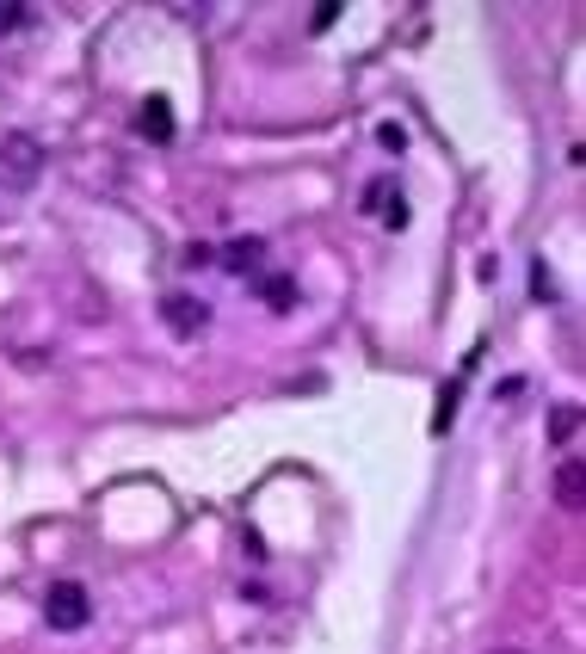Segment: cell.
Instances as JSON below:
<instances>
[{"mask_svg":"<svg viewBox=\"0 0 586 654\" xmlns=\"http://www.w3.org/2000/svg\"><path fill=\"white\" fill-rule=\"evenodd\" d=\"M44 617H50V630H87V617H93L87 587H75V580H56L50 599H44Z\"/></svg>","mask_w":586,"mask_h":654,"instance_id":"6da1fadb","label":"cell"},{"mask_svg":"<svg viewBox=\"0 0 586 654\" xmlns=\"http://www.w3.org/2000/svg\"><path fill=\"white\" fill-rule=\"evenodd\" d=\"M13 161V179H19V186H31V179H38V142H31V136H7V142H0V167H7Z\"/></svg>","mask_w":586,"mask_h":654,"instance_id":"7a4b0ae2","label":"cell"},{"mask_svg":"<svg viewBox=\"0 0 586 654\" xmlns=\"http://www.w3.org/2000/svg\"><path fill=\"white\" fill-rule=\"evenodd\" d=\"M364 210H383V223L389 229H408V198H395V179L383 173L371 192H364Z\"/></svg>","mask_w":586,"mask_h":654,"instance_id":"3957f363","label":"cell"},{"mask_svg":"<svg viewBox=\"0 0 586 654\" xmlns=\"http://www.w3.org/2000/svg\"><path fill=\"white\" fill-rule=\"evenodd\" d=\"M136 136H142V142H173V105H167V99H142Z\"/></svg>","mask_w":586,"mask_h":654,"instance_id":"277c9868","label":"cell"},{"mask_svg":"<svg viewBox=\"0 0 586 654\" xmlns=\"http://www.w3.org/2000/svg\"><path fill=\"white\" fill-rule=\"evenodd\" d=\"M204 321H210V309L198 303V297H167V327L179 340H192V334H204Z\"/></svg>","mask_w":586,"mask_h":654,"instance_id":"5b68a950","label":"cell"},{"mask_svg":"<svg viewBox=\"0 0 586 654\" xmlns=\"http://www.w3.org/2000/svg\"><path fill=\"white\" fill-rule=\"evenodd\" d=\"M223 272H235V278H247V272H260V260H266V247H260V235H241V241H229L223 253Z\"/></svg>","mask_w":586,"mask_h":654,"instance_id":"8992f818","label":"cell"},{"mask_svg":"<svg viewBox=\"0 0 586 654\" xmlns=\"http://www.w3.org/2000/svg\"><path fill=\"white\" fill-rule=\"evenodd\" d=\"M556 506H562V513H580V506H586V463H562L556 469Z\"/></svg>","mask_w":586,"mask_h":654,"instance_id":"52a82bcc","label":"cell"},{"mask_svg":"<svg viewBox=\"0 0 586 654\" xmlns=\"http://www.w3.org/2000/svg\"><path fill=\"white\" fill-rule=\"evenodd\" d=\"M260 297H266L272 309H290V303H297V278H290V272H266V278H260Z\"/></svg>","mask_w":586,"mask_h":654,"instance_id":"ba28073f","label":"cell"},{"mask_svg":"<svg viewBox=\"0 0 586 654\" xmlns=\"http://www.w3.org/2000/svg\"><path fill=\"white\" fill-rule=\"evenodd\" d=\"M574 432H580V408H556V414H549V439H556V445H568Z\"/></svg>","mask_w":586,"mask_h":654,"instance_id":"9c48e42d","label":"cell"},{"mask_svg":"<svg viewBox=\"0 0 586 654\" xmlns=\"http://www.w3.org/2000/svg\"><path fill=\"white\" fill-rule=\"evenodd\" d=\"M340 19V0H321V7L309 13V31H327V25H334Z\"/></svg>","mask_w":586,"mask_h":654,"instance_id":"30bf717a","label":"cell"},{"mask_svg":"<svg viewBox=\"0 0 586 654\" xmlns=\"http://www.w3.org/2000/svg\"><path fill=\"white\" fill-rule=\"evenodd\" d=\"M377 142L395 155V149H408V130H401V124H383V130H377Z\"/></svg>","mask_w":586,"mask_h":654,"instance_id":"8fae6325","label":"cell"},{"mask_svg":"<svg viewBox=\"0 0 586 654\" xmlns=\"http://www.w3.org/2000/svg\"><path fill=\"white\" fill-rule=\"evenodd\" d=\"M531 290H537V297H556V278L543 272V260H537V272H531Z\"/></svg>","mask_w":586,"mask_h":654,"instance_id":"7c38bea8","label":"cell"}]
</instances>
